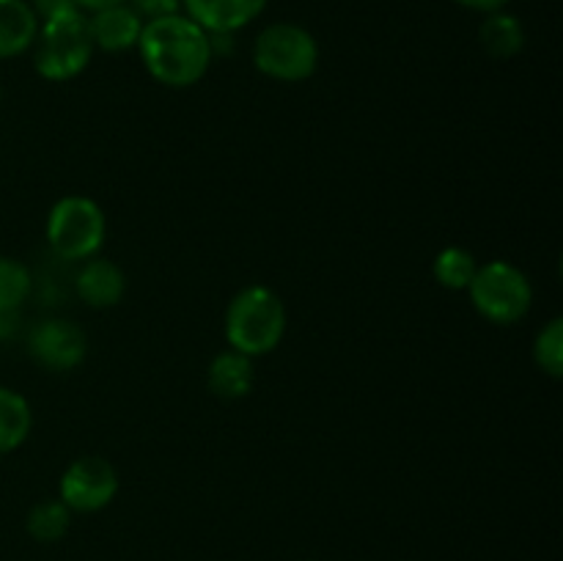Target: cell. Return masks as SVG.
I'll list each match as a JSON object with an SVG mask.
<instances>
[{
  "mask_svg": "<svg viewBox=\"0 0 563 561\" xmlns=\"http://www.w3.org/2000/svg\"><path fill=\"white\" fill-rule=\"evenodd\" d=\"M137 53L143 66L157 82L168 88H190L207 77L212 66L209 33L187 14L159 16L143 22Z\"/></svg>",
  "mask_w": 563,
  "mask_h": 561,
  "instance_id": "1",
  "label": "cell"
},
{
  "mask_svg": "<svg viewBox=\"0 0 563 561\" xmlns=\"http://www.w3.org/2000/svg\"><path fill=\"white\" fill-rule=\"evenodd\" d=\"M286 306L278 292L264 284H251L231 297L225 308L223 333L231 350L247 358L269 355L286 336Z\"/></svg>",
  "mask_w": 563,
  "mask_h": 561,
  "instance_id": "2",
  "label": "cell"
},
{
  "mask_svg": "<svg viewBox=\"0 0 563 561\" xmlns=\"http://www.w3.org/2000/svg\"><path fill=\"white\" fill-rule=\"evenodd\" d=\"M31 50L33 69L49 82L75 80L88 69L93 53H97L91 31H88V16L80 11L42 22Z\"/></svg>",
  "mask_w": 563,
  "mask_h": 561,
  "instance_id": "3",
  "label": "cell"
},
{
  "mask_svg": "<svg viewBox=\"0 0 563 561\" xmlns=\"http://www.w3.org/2000/svg\"><path fill=\"white\" fill-rule=\"evenodd\" d=\"M49 251L64 262H86L99 256L108 237V218L104 209L88 196H64L49 207L47 226Z\"/></svg>",
  "mask_w": 563,
  "mask_h": 561,
  "instance_id": "4",
  "label": "cell"
},
{
  "mask_svg": "<svg viewBox=\"0 0 563 561\" xmlns=\"http://www.w3.org/2000/svg\"><path fill=\"white\" fill-rule=\"evenodd\" d=\"M473 308L493 324H515L528 317L533 306V286L517 264L493 258L478 264L467 286Z\"/></svg>",
  "mask_w": 563,
  "mask_h": 561,
  "instance_id": "5",
  "label": "cell"
},
{
  "mask_svg": "<svg viewBox=\"0 0 563 561\" xmlns=\"http://www.w3.org/2000/svg\"><path fill=\"white\" fill-rule=\"evenodd\" d=\"M253 66L278 82H302L319 69V42L297 22H275L256 36Z\"/></svg>",
  "mask_w": 563,
  "mask_h": 561,
  "instance_id": "6",
  "label": "cell"
},
{
  "mask_svg": "<svg viewBox=\"0 0 563 561\" xmlns=\"http://www.w3.org/2000/svg\"><path fill=\"white\" fill-rule=\"evenodd\" d=\"M119 471L104 457H77L66 465L58 482V498L69 506L71 515H93L110 506L119 495Z\"/></svg>",
  "mask_w": 563,
  "mask_h": 561,
  "instance_id": "7",
  "label": "cell"
},
{
  "mask_svg": "<svg viewBox=\"0 0 563 561\" xmlns=\"http://www.w3.org/2000/svg\"><path fill=\"white\" fill-rule=\"evenodd\" d=\"M27 352L47 372H71L86 361L88 336L71 319L49 317L31 330Z\"/></svg>",
  "mask_w": 563,
  "mask_h": 561,
  "instance_id": "8",
  "label": "cell"
},
{
  "mask_svg": "<svg viewBox=\"0 0 563 561\" xmlns=\"http://www.w3.org/2000/svg\"><path fill=\"white\" fill-rule=\"evenodd\" d=\"M75 292L88 308H115L126 295V273L104 256H91L75 275Z\"/></svg>",
  "mask_w": 563,
  "mask_h": 561,
  "instance_id": "9",
  "label": "cell"
},
{
  "mask_svg": "<svg viewBox=\"0 0 563 561\" xmlns=\"http://www.w3.org/2000/svg\"><path fill=\"white\" fill-rule=\"evenodd\" d=\"M267 0H181V14L207 33H236L251 25Z\"/></svg>",
  "mask_w": 563,
  "mask_h": 561,
  "instance_id": "10",
  "label": "cell"
},
{
  "mask_svg": "<svg viewBox=\"0 0 563 561\" xmlns=\"http://www.w3.org/2000/svg\"><path fill=\"white\" fill-rule=\"evenodd\" d=\"M88 31H91L93 47L97 50H104V53H124V50L137 47L143 20L130 3L113 6V9L88 14Z\"/></svg>",
  "mask_w": 563,
  "mask_h": 561,
  "instance_id": "11",
  "label": "cell"
},
{
  "mask_svg": "<svg viewBox=\"0 0 563 561\" xmlns=\"http://www.w3.org/2000/svg\"><path fill=\"white\" fill-rule=\"evenodd\" d=\"M207 383L209 391L220 396V399H245L251 394L253 383H256L253 358L242 355V352L231 350V346L225 352H218L207 369Z\"/></svg>",
  "mask_w": 563,
  "mask_h": 561,
  "instance_id": "12",
  "label": "cell"
},
{
  "mask_svg": "<svg viewBox=\"0 0 563 561\" xmlns=\"http://www.w3.org/2000/svg\"><path fill=\"white\" fill-rule=\"evenodd\" d=\"M38 16L27 0H0V61L27 53L36 42Z\"/></svg>",
  "mask_w": 563,
  "mask_h": 561,
  "instance_id": "13",
  "label": "cell"
},
{
  "mask_svg": "<svg viewBox=\"0 0 563 561\" xmlns=\"http://www.w3.org/2000/svg\"><path fill=\"white\" fill-rule=\"evenodd\" d=\"M478 44L484 53L495 61H509L526 47V28L509 11H495V14H484L482 28H478Z\"/></svg>",
  "mask_w": 563,
  "mask_h": 561,
  "instance_id": "14",
  "label": "cell"
},
{
  "mask_svg": "<svg viewBox=\"0 0 563 561\" xmlns=\"http://www.w3.org/2000/svg\"><path fill=\"white\" fill-rule=\"evenodd\" d=\"M33 429V410L25 396L0 385V454L20 449Z\"/></svg>",
  "mask_w": 563,
  "mask_h": 561,
  "instance_id": "15",
  "label": "cell"
},
{
  "mask_svg": "<svg viewBox=\"0 0 563 561\" xmlns=\"http://www.w3.org/2000/svg\"><path fill=\"white\" fill-rule=\"evenodd\" d=\"M71 526V512L69 506L60 498H47L38 501L36 506H31L25 517V528L36 542H58V539L66 537Z\"/></svg>",
  "mask_w": 563,
  "mask_h": 561,
  "instance_id": "16",
  "label": "cell"
},
{
  "mask_svg": "<svg viewBox=\"0 0 563 561\" xmlns=\"http://www.w3.org/2000/svg\"><path fill=\"white\" fill-rule=\"evenodd\" d=\"M478 262L467 248L449 245L434 256L432 262V275L443 289L451 292H467L473 275H476Z\"/></svg>",
  "mask_w": 563,
  "mask_h": 561,
  "instance_id": "17",
  "label": "cell"
},
{
  "mask_svg": "<svg viewBox=\"0 0 563 561\" xmlns=\"http://www.w3.org/2000/svg\"><path fill=\"white\" fill-rule=\"evenodd\" d=\"M33 292V273L11 256H0V314H16Z\"/></svg>",
  "mask_w": 563,
  "mask_h": 561,
  "instance_id": "18",
  "label": "cell"
},
{
  "mask_svg": "<svg viewBox=\"0 0 563 561\" xmlns=\"http://www.w3.org/2000/svg\"><path fill=\"white\" fill-rule=\"evenodd\" d=\"M533 361L548 377H563V319L553 317L533 339Z\"/></svg>",
  "mask_w": 563,
  "mask_h": 561,
  "instance_id": "19",
  "label": "cell"
},
{
  "mask_svg": "<svg viewBox=\"0 0 563 561\" xmlns=\"http://www.w3.org/2000/svg\"><path fill=\"white\" fill-rule=\"evenodd\" d=\"M130 6L141 14L143 22L159 20V16L181 14V0H130Z\"/></svg>",
  "mask_w": 563,
  "mask_h": 561,
  "instance_id": "20",
  "label": "cell"
},
{
  "mask_svg": "<svg viewBox=\"0 0 563 561\" xmlns=\"http://www.w3.org/2000/svg\"><path fill=\"white\" fill-rule=\"evenodd\" d=\"M27 3H31V9L36 11L38 22L58 20V16H69V14H77V11H80L77 9L75 0H27Z\"/></svg>",
  "mask_w": 563,
  "mask_h": 561,
  "instance_id": "21",
  "label": "cell"
},
{
  "mask_svg": "<svg viewBox=\"0 0 563 561\" xmlns=\"http://www.w3.org/2000/svg\"><path fill=\"white\" fill-rule=\"evenodd\" d=\"M454 3L467 11H478V14H495V11H504L509 0H454Z\"/></svg>",
  "mask_w": 563,
  "mask_h": 561,
  "instance_id": "22",
  "label": "cell"
},
{
  "mask_svg": "<svg viewBox=\"0 0 563 561\" xmlns=\"http://www.w3.org/2000/svg\"><path fill=\"white\" fill-rule=\"evenodd\" d=\"M77 9L82 11V14H97V11H104V9H113V6H124L130 3V0H75Z\"/></svg>",
  "mask_w": 563,
  "mask_h": 561,
  "instance_id": "23",
  "label": "cell"
},
{
  "mask_svg": "<svg viewBox=\"0 0 563 561\" xmlns=\"http://www.w3.org/2000/svg\"><path fill=\"white\" fill-rule=\"evenodd\" d=\"M16 328V314H0V339L14 333Z\"/></svg>",
  "mask_w": 563,
  "mask_h": 561,
  "instance_id": "24",
  "label": "cell"
},
{
  "mask_svg": "<svg viewBox=\"0 0 563 561\" xmlns=\"http://www.w3.org/2000/svg\"><path fill=\"white\" fill-rule=\"evenodd\" d=\"M308 561H313V559H308Z\"/></svg>",
  "mask_w": 563,
  "mask_h": 561,
  "instance_id": "25",
  "label": "cell"
}]
</instances>
